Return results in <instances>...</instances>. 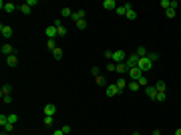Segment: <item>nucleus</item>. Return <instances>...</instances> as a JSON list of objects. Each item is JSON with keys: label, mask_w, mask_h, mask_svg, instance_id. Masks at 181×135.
Returning <instances> with one entry per match:
<instances>
[{"label": "nucleus", "mask_w": 181, "mask_h": 135, "mask_svg": "<svg viewBox=\"0 0 181 135\" xmlns=\"http://www.w3.org/2000/svg\"><path fill=\"white\" fill-rule=\"evenodd\" d=\"M137 67L141 69V73L145 75V71H151V67H153V63L149 61V57H143V59H139V63H137Z\"/></svg>", "instance_id": "1"}, {"label": "nucleus", "mask_w": 181, "mask_h": 135, "mask_svg": "<svg viewBox=\"0 0 181 135\" xmlns=\"http://www.w3.org/2000/svg\"><path fill=\"white\" fill-rule=\"evenodd\" d=\"M125 59H127V53H125V51H115L111 61H113L115 65H121V63H125Z\"/></svg>", "instance_id": "2"}, {"label": "nucleus", "mask_w": 181, "mask_h": 135, "mask_svg": "<svg viewBox=\"0 0 181 135\" xmlns=\"http://www.w3.org/2000/svg\"><path fill=\"white\" fill-rule=\"evenodd\" d=\"M141 77H143V73H141V69H139V67L129 69V81H139Z\"/></svg>", "instance_id": "3"}, {"label": "nucleus", "mask_w": 181, "mask_h": 135, "mask_svg": "<svg viewBox=\"0 0 181 135\" xmlns=\"http://www.w3.org/2000/svg\"><path fill=\"white\" fill-rule=\"evenodd\" d=\"M137 63H139V57H137V54H127V59H125V67L127 69L137 67Z\"/></svg>", "instance_id": "4"}, {"label": "nucleus", "mask_w": 181, "mask_h": 135, "mask_svg": "<svg viewBox=\"0 0 181 135\" xmlns=\"http://www.w3.org/2000/svg\"><path fill=\"white\" fill-rule=\"evenodd\" d=\"M54 26H56V30H59V36L62 38V36H67V28H65V24H62V20H54L53 22Z\"/></svg>", "instance_id": "5"}, {"label": "nucleus", "mask_w": 181, "mask_h": 135, "mask_svg": "<svg viewBox=\"0 0 181 135\" xmlns=\"http://www.w3.org/2000/svg\"><path fill=\"white\" fill-rule=\"evenodd\" d=\"M0 6H2V10H4V12H14V10H16V4H12V2H0Z\"/></svg>", "instance_id": "6"}, {"label": "nucleus", "mask_w": 181, "mask_h": 135, "mask_svg": "<svg viewBox=\"0 0 181 135\" xmlns=\"http://www.w3.org/2000/svg\"><path fill=\"white\" fill-rule=\"evenodd\" d=\"M0 32H2L4 38H10V36H12V28L8 26V24H0Z\"/></svg>", "instance_id": "7"}, {"label": "nucleus", "mask_w": 181, "mask_h": 135, "mask_svg": "<svg viewBox=\"0 0 181 135\" xmlns=\"http://www.w3.org/2000/svg\"><path fill=\"white\" fill-rule=\"evenodd\" d=\"M54 113H56V105H53V103L44 105V115H48V117H54Z\"/></svg>", "instance_id": "8"}, {"label": "nucleus", "mask_w": 181, "mask_h": 135, "mask_svg": "<svg viewBox=\"0 0 181 135\" xmlns=\"http://www.w3.org/2000/svg\"><path fill=\"white\" fill-rule=\"evenodd\" d=\"M44 32H47V36H48V38H53V41L59 36V30H56V26H54V24H53V26H48Z\"/></svg>", "instance_id": "9"}, {"label": "nucleus", "mask_w": 181, "mask_h": 135, "mask_svg": "<svg viewBox=\"0 0 181 135\" xmlns=\"http://www.w3.org/2000/svg\"><path fill=\"white\" fill-rule=\"evenodd\" d=\"M119 93H121V91H119L117 85H109V87H107V97H117Z\"/></svg>", "instance_id": "10"}, {"label": "nucleus", "mask_w": 181, "mask_h": 135, "mask_svg": "<svg viewBox=\"0 0 181 135\" xmlns=\"http://www.w3.org/2000/svg\"><path fill=\"white\" fill-rule=\"evenodd\" d=\"M6 65H8L10 69H14L16 65H18V57H16V54H10V57H6Z\"/></svg>", "instance_id": "11"}, {"label": "nucleus", "mask_w": 181, "mask_h": 135, "mask_svg": "<svg viewBox=\"0 0 181 135\" xmlns=\"http://www.w3.org/2000/svg\"><path fill=\"white\" fill-rule=\"evenodd\" d=\"M0 53L2 54H6V57H10V54H14V48H12V44H2V48H0Z\"/></svg>", "instance_id": "12"}, {"label": "nucleus", "mask_w": 181, "mask_h": 135, "mask_svg": "<svg viewBox=\"0 0 181 135\" xmlns=\"http://www.w3.org/2000/svg\"><path fill=\"white\" fill-rule=\"evenodd\" d=\"M145 93H147V97H149V99L157 101V89H155V87H145Z\"/></svg>", "instance_id": "13"}, {"label": "nucleus", "mask_w": 181, "mask_h": 135, "mask_svg": "<svg viewBox=\"0 0 181 135\" xmlns=\"http://www.w3.org/2000/svg\"><path fill=\"white\" fill-rule=\"evenodd\" d=\"M103 8H105V10H117V2H115V0H105V2H103Z\"/></svg>", "instance_id": "14"}, {"label": "nucleus", "mask_w": 181, "mask_h": 135, "mask_svg": "<svg viewBox=\"0 0 181 135\" xmlns=\"http://www.w3.org/2000/svg\"><path fill=\"white\" fill-rule=\"evenodd\" d=\"M73 20L74 22L85 20V10H74V12H73Z\"/></svg>", "instance_id": "15"}, {"label": "nucleus", "mask_w": 181, "mask_h": 135, "mask_svg": "<svg viewBox=\"0 0 181 135\" xmlns=\"http://www.w3.org/2000/svg\"><path fill=\"white\" fill-rule=\"evenodd\" d=\"M60 14H62V18H73V10L68 6H65L62 10H60Z\"/></svg>", "instance_id": "16"}, {"label": "nucleus", "mask_w": 181, "mask_h": 135, "mask_svg": "<svg viewBox=\"0 0 181 135\" xmlns=\"http://www.w3.org/2000/svg\"><path fill=\"white\" fill-rule=\"evenodd\" d=\"M18 10H20L22 14H30V12H32V8L28 6L26 2H24V4H20V6H18Z\"/></svg>", "instance_id": "17"}, {"label": "nucleus", "mask_w": 181, "mask_h": 135, "mask_svg": "<svg viewBox=\"0 0 181 135\" xmlns=\"http://www.w3.org/2000/svg\"><path fill=\"white\" fill-rule=\"evenodd\" d=\"M127 89H129V91H133V93H135V91H139V83H137V81H129V85H127Z\"/></svg>", "instance_id": "18"}, {"label": "nucleus", "mask_w": 181, "mask_h": 135, "mask_svg": "<svg viewBox=\"0 0 181 135\" xmlns=\"http://www.w3.org/2000/svg\"><path fill=\"white\" fill-rule=\"evenodd\" d=\"M119 75H125V73H129V69L125 67V63H121V65H117V69H115Z\"/></svg>", "instance_id": "19"}, {"label": "nucleus", "mask_w": 181, "mask_h": 135, "mask_svg": "<svg viewBox=\"0 0 181 135\" xmlns=\"http://www.w3.org/2000/svg\"><path fill=\"white\" fill-rule=\"evenodd\" d=\"M127 85H129V81H127V79H119V81H117V87H119V91L127 89Z\"/></svg>", "instance_id": "20"}, {"label": "nucleus", "mask_w": 181, "mask_h": 135, "mask_svg": "<svg viewBox=\"0 0 181 135\" xmlns=\"http://www.w3.org/2000/svg\"><path fill=\"white\" fill-rule=\"evenodd\" d=\"M135 54H137L139 59H143V57H147V48H145V47H139V48H137V53H135Z\"/></svg>", "instance_id": "21"}, {"label": "nucleus", "mask_w": 181, "mask_h": 135, "mask_svg": "<svg viewBox=\"0 0 181 135\" xmlns=\"http://www.w3.org/2000/svg\"><path fill=\"white\" fill-rule=\"evenodd\" d=\"M8 95H10V85H4L0 89V97H8Z\"/></svg>", "instance_id": "22"}, {"label": "nucleus", "mask_w": 181, "mask_h": 135, "mask_svg": "<svg viewBox=\"0 0 181 135\" xmlns=\"http://www.w3.org/2000/svg\"><path fill=\"white\" fill-rule=\"evenodd\" d=\"M155 89H157V93H165V83H163V81H157Z\"/></svg>", "instance_id": "23"}, {"label": "nucleus", "mask_w": 181, "mask_h": 135, "mask_svg": "<svg viewBox=\"0 0 181 135\" xmlns=\"http://www.w3.org/2000/svg\"><path fill=\"white\" fill-rule=\"evenodd\" d=\"M53 57H54V59H56V61H60V59H62V51H60V48L56 47V48H54V51H53Z\"/></svg>", "instance_id": "24"}, {"label": "nucleus", "mask_w": 181, "mask_h": 135, "mask_svg": "<svg viewBox=\"0 0 181 135\" xmlns=\"http://www.w3.org/2000/svg\"><path fill=\"white\" fill-rule=\"evenodd\" d=\"M147 57H149V61H151V63H155V61H159L161 54L159 53H147Z\"/></svg>", "instance_id": "25"}, {"label": "nucleus", "mask_w": 181, "mask_h": 135, "mask_svg": "<svg viewBox=\"0 0 181 135\" xmlns=\"http://www.w3.org/2000/svg\"><path fill=\"white\" fill-rule=\"evenodd\" d=\"M95 81H97V85H101V87H105V85H107V81H105V77H103V75L95 77Z\"/></svg>", "instance_id": "26"}, {"label": "nucleus", "mask_w": 181, "mask_h": 135, "mask_svg": "<svg viewBox=\"0 0 181 135\" xmlns=\"http://www.w3.org/2000/svg\"><path fill=\"white\" fill-rule=\"evenodd\" d=\"M125 16H127L129 20H135V18H137V12H135L133 8H131V10H127V14H125Z\"/></svg>", "instance_id": "27"}, {"label": "nucleus", "mask_w": 181, "mask_h": 135, "mask_svg": "<svg viewBox=\"0 0 181 135\" xmlns=\"http://www.w3.org/2000/svg\"><path fill=\"white\" fill-rule=\"evenodd\" d=\"M2 129H4L6 133H12V131H14V123H10V121H8V123H6V125H4Z\"/></svg>", "instance_id": "28"}, {"label": "nucleus", "mask_w": 181, "mask_h": 135, "mask_svg": "<svg viewBox=\"0 0 181 135\" xmlns=\"http://www.w3.org/2000/svg\"><path fill=\"white\" fill-rule=\"evenodd\" d=\"M137 83H139V87H149V83H147V77H145V75H143V77H141V79H139Z\"/></svg>", "instance_id": "29"}, {"label": "nucleus", "mask_w": 181, "mask_h": 135, "mask_svg": "<svg viewBox=\"0 0 181 135\" xmlns=\"http://www.w3.org/2000/svg\"><path fill=\"white\" fill-rule=\"evenodd\" d=\"M47 47L50 48V51H54V48H56V41H53V38H48V41H47Z\"/></svg>", "instance_id": "30"}, {"label": "nucleus", "mask_w": 181, "mask_h": 135, "mask_svg": "<svg viewBox=\"0 0 181 135\" xmlns=\"http://www.w3.org/2000/svg\"><path fill=\"white\" fill-rule=\"evenodd\" d=\"M165 16H167V18H175V10L173 8H167V10H165Z\"/></svg>", "instance_id": "31"}, {"label": "nucleus", "mask_w": 181, "mask_h": 135, "mask_svg": "<svg viewBox=\"0 0 181 135\" xmlns=\"http://www.w3.org/2000/svg\"><path fill=\"white\" fill-rule=\"evenodd\" d=\"M77 28H79V30H85V28H87V20H79L77 22Z\"/></svg>", "instance_id": "32"}, {"label": "nucleus", "mask_w": 181, "mask_h": 135, "mask_svg": "<svg viewBox=\"0 0 181 135\" xmlns=\"http://www.w3.org/2000/svg\"><path fill=\"white\" fill-rule=\"evenodd\" d=\"M159 4H161V6H163V10H167V8L171 6V0H161Z\"/></svg>", "instance_id": "33"}, {"label": "nucleus", "mask_w": 181, "mask_h": 135, "mask_svg": "<svg viewBox=\"0 0 181 135\" xmlns=\"http://www.w3.org/2000/svg\"><path fill=\"white\" fill-rule=\"evenodd\" d=\"M8 121H10V123H16V121H18V115H16V113H10V115H8Z\"/></svg>", "instance_id": "34"}, {"label": "nucleus", "mask_w": 181, "mask_h": 135, "mask_svg": "<svg viewBox=\"0 0 181 135\" xmlns=\"http://www.w3.org/2000/svg\"><path fill=\"white\" fill-rule=\"evenodd\" d=\"M53 117H48V115H44V125H47V127H50V125H53Z\"/></svg>", "instance_id": "35"}, {"label": "nucleus", "mask_w": 181, "mask_h": 135, "mask_svg": "<svg viewBox=\"0 0 181 135\" xmlns=\"http://www.w3.org/2000/svg\"><path fill=\"white\" fill-rule=\"evenodd\" d=\"M8 123V115H0V125H2V127H4V125H6Z\"/></svg>", "instance_id": "36"}, {"label": "nucleus", "mask_w": 181, "mask_h": 135, "mask_svg": "<svg viewBox=\"0 0 181 135\" xmlns=\"http://www.w3.org/2000/svg\"><path fill=\"white\" fill-rule=\"evenodd\" d=\"M103 57H105V59H109V61H111V59H113V51H105V53H103Z\"/></svg>", "instance_id": "37"}, {"label": "nucleus", "mask_w": 181, "mask_h": 135, "mask_svg": "<svg viewBox=\"0 0 181 135\" xmlns=\"http://www.w3.org/2000/svg\"><path fill=\"white\" fill-rule=\"evenodd\" d=\"M60 129H62V133H65V135H68V133H71V125H62Z\"/></svg>", "instance_id": "38"}, {"label": "nucleus", "mask_w": 181, "mask_h": 135, "mask_svg": "<svg viewBox=\"0 0 181 135\" xmlns=\"http://www.w3.org/2000/svg\"><path fill=\"white\" fill-rule=\"evenodd\" d=\"M91 73H93L95 77H99V75H101V69L99 67H93V69H91Z\"/></svg>", "instance_id": "39"}, {"label": "nucleus", "mask_w": 181, "mask_h": 135, "mask_svg": "<svg viewBox=\"0 0 181 135\" xmlns=\"http://www.w3.org/2000/svg\"><path fill=\"white\" fill-rule=\"evenodd\" d=\"M117 69V65H115L113 61H109V65H107V71H115Z\"/></svg>", "instance_id": "40"}, {"label": "nucleus", "mask_w": 181, "mask_h": 135, "mask_svg": "<svg viewBox=\"0 0 181 135\" xmlns=\"http://www.w3.org/2000/svg\"><path fill=\"white\" fill-rule=\"evenodd\" d=\"M2 101L6 103V105H10V103H12V97H10V95H8V97H2Z\"/></svg>", "instance_id": "41"}, {"label": "nucleus", "mask_w": 181, "mask_h": 135, "mask_svg": "<svg viewBox=\"0 0 181 135\" xmlns=\"http://www.w3.org/2000/svg\"><path fill=\"white\" fill-rule=\"evenodd\" d=\"M157 101H165V93H157Z\"/></svg>", "instance_id": "42"}, {"label": "nucleus", "mask_w": 181, "mask_h": 135, "mask_svg": "<svg viewBox=\"0 0 181 135\" xmlns=\"http://www.w3.org/2000/svg\"><path fill=\"white\" fill-rule=\"evenodd\" d=\"M26 4H28L30 8H32V6H36V0H26Z\"/></svg>", "instance_id": "43"}, {"label": "nucleus", "mask_w": 181, "mask_h": 135, "mask_svg": "<svg viewBox=\"0 0 181 135\" xmlns=\"http://www.w3.org/2000/svg\"><path fill=\"white\" fill-rule=\"evenodd\" d=\"M53 135H65V133H62V129H56V131H53Z\"/></svg>", "instance_id": "44"}, {"label": "nucleus", "mask_w": 181, "mask_h": 135, "mask_svg": "<svg viewBox=\"0 0 181 135\" xmlns=\"http://www.w3.org/2000/svg\"><path fill=\"white\" fill-rule=\"evenodd\" d=\"M175 135H181V127H179V129H175Z\"/></svg>", "instance_id": "45"}, {"label": "nucleus", "mask_w": 181, "mask_h": 135, "mask_svg": "<svg viewBox=\"0 0 181 135\" xmlns=\"http://www.w3.org/2000/svg\"><path fill=\"white\" fill-rule=\"evenodd\" d=\"M133 135H141V133H139V131H133Z\"/></svg>", "instance_id": "46"}, {"label": "nucleus", "mask_w": 181, "mask_h": 135, "mask_svg": "<svg viewBox=\"0 0 181 135\" xmlns=\"http://www.w3.org/2000/svg\"><path fill=\"white\" fill-rule=\"evenodd\" d=\"M2 135H8V133H6V131H4V133H2Z\"/></svg>", "instance_id": "47"}, {"label": "nucleus", "mask_w": 181, "mask_h": 135, "mask_svg": "<svg viewBox=\"0 0 181 135\" xmlns=\"http://www.w3.org/2000/svg\"><path fill=\"white\" fill-rule=\"evenodd\" d=\"M171 135H175V133H171Z\"/></svg>", "instance_id": "48"}]
</instances>
